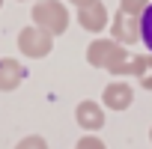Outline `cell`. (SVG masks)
Returning <instances> with one entry per match:
<instances>
[{
  "label": "cell",
  "mask_w": 152,
  "mask_h": 149,
  "mask_svg": "<svg viewBox=\"0 0 152 149\" xmlns=\"http://www.w3.org/2000/svg\"><path fill=\"white\" fill-rule=\"evenodd\" d=\"M140 42L152 54V3H146V9L140 12Z\"/></svg>",
  "instance_id": "30bf717a"
},
{
  "label": "cell",
  "mask_w": 152,
  "mask_h": 149,
  "mask_svg": "<svg viewBox=\"0 0 152 149\" xmlns=\"http://www.w3.org/2000/svg\"><path fill=\"white\" fill-rule=\"evenodd\" d=\"M149 143H152V128H149Z\"/></svg>",
  "instance_id": "9a60e30c"
},
{
  "label": "cell",
  "mask_w": 152,
  "mask_h": 149,
  "mask_svg": "<svg viewBox=\"0 0 152 149\" xmlns=\"http://www.w3.org/2000/svg\"><path fill=\"white\" fill-rule=\"evenodd\" d=\"M78 24L87 33H102L107 27V6L102 0H93L87 6H78Z\"/></svg>",
  "instance_id": "52a82bcc"
},
{
  "label": "cell",
  "mask_w": 152,
  "mask_h": 149,
  "mask_svg": "<svg viewBox=\"0 0 152 149\" xmlns=\"http://www.w3.org/2000/svg\"><path fill=\"white\" fill-rule=\"evenodd\" d=\"M0 6H3V0H0Z\"/></svg>",
  "instance_id": "e0dca14e"
},
{
  "label": "cell",
  "mask_w": 152,
  "mask_h": 149,
  "mask_svg": "<svg viewBox=\"0 0 152 149\" xmlns=\"http://www.w3.org/2000/svg\"><path fill=\"white\" fill-rule=\"evenodd\" d=\"M18 3H27V0H18Z\"/></svg>",
  "instance_id": "2e32d148"
},
{
  "label": "cell",
  "mask_w": 152,
  "mask_h": 149,
  "mask_svg": "<svg viewBox=\"0 0 152 149\" xmlns=\"http://www.w3.org/2000/svg\"><path fill=\"white\" fill-rule=\"evenodd\" d=\"M18 51H21L24 57H30V60H45V57L54 51V36H51L48 30L30 24V27H24V30L18 33Z\"/></svg>",
  "instance_id": "3957f363"
},
{
  "label": "cell",
  "mask_w": 152,
  "mask_h": 149,
  "mask_svg": "<svg viewBox=\"0 0 152 149\" xmlns=\"http://www.w3.org/2000/svg\"><path fill=\"white\" fill-rule=\"evenodd\" d=\"M146 3H149V0H119V9L128 12V15H140L146 9Z\"/></svg>",
  "instance_id": "4fadbf2b"
},
{
  "label": "cell",
  "mask_w": 152,
  "mask_h": 149,
  "mask_svg": "<svg viewBox=\"0 0 152 149\" xmlns=\"http://www.w3.org/2000/svg\"><path fill=\"white\" fill-rule=\"evenodd\" d=\"M116 78H125V74H134V78L140 81V87L143 90H152V54L149 57H143V54H128V60L113 72Z\"/></svg>",
  "instance_id": "5b68a950"
},
{
  "label": "cell",
  "mask_w": 152,
  "mask_h": 149,
  "mask_svg": "<svg viewBox=\"0 0 152 149\" xmlns=\"http://www.w3.org/2000/svg\"><path fill=\"white\" fill-rule=\"evenodd\" d=\"M27 78V69L21 60H12V57H0V93H12L24 84Z\"/></svg>",
  "instance_id": "9c48e42d"
},
{
  "label": "cell",
  "mask_w": 152,
  "mask_h": 149,
  "mask_svg": "<svg viewBox=\"0 0 152 149\" xmlns=\"http://www.w3.org/2000/svg\"><path fill=\"white\" fill-rule=\"evenodd\" d=\"M15 149H48V140L42 134H27L15 143Z\"/></svg>",
  "instance_id": "8fae6325"
},
{
  "label": "cell",
  "mask_w": 152,
  "mask_h": 149,
  "mask_svg": "<svg viewBox=\"0 0 152 149\" xmlns=\"http://www.w3.org/2000/svg\"><path fill=\"white\" fill-rule=\"evenodd\" d=\"M30 18H33L36 27L48 30L54 39L63 36V33L69 30V21H72L66 3H60V0H36V6L30 9Z\"/></svg>",
  "instance_id": "6da1fadb"
},
{
  "label": "cell",
  "mask_w": 152,
  "mask_h": 149,
  "mask_svg": "<svg viewBox=\"0 0 152 149\" xmlns=\"http://www.w3.org/2000/svg\"><path fill=\"white\" fill-rule=\"evenodd\" d=\"M128 60V48L119 45L116 39H93L87 48V63L93 69H104V72H116L122 63Z\"/></svg>",
  "instance_id": "7a4b0ae2"
},
{
  "label": "cell",
  "mask_w": 152,
  "mask_h": 149,
  "mask_svg": "<svg viewBox=\"0 0 152 149\" xmlns=\"http://www.w3.org/2000/svg\"><path fill=\"white\" fill-rule=\"evenodd\" d=\"M75 122H78L84 131H99V128H104V107L99 104V102H90V99H84L78 107H75Z\"/></svg>",
  "instance_id": "ba28073f"
},
{
  "label": "cell",
  "mask_w": 152,
  "mask_h": 149,
  "mask_svg": "<svg viewBox=\"0 0 152 149\" xmlns=\"http://www.w3.org/2000/svg\"><path fill=\"white\" fill-rule=\"evenodd\" d=\"M75 149H107V146H104V140H102V137H96V134L90 131V134H84L78 143H75Z\"/></svg>",
  "instance_id": "7c38bea8"
},
{
  "label": "cell",
  "mask_w": 152,
  "mask_h": 149,
  "mask_svg": "<svg viewBox=\"0 0 152 149\" xmlns=\"http://www.w3.org/2000/svg\"><path fill=\"white\" fill-rule=\"evenodd\" d=\"M110 39H116L119 45H137L140 42V15H128L119 9L110 21Z\"/></svg>",
  "instance_id": "277c9868"
},
{
  "label": "cell",
  "mask_w": 152,
  "mask_h": 149,
  "mask_svg": "<svg viewBox=\"0 0 152 149\" xmlns=\"http://www.w3.org/2000/svg\"><path fill=\"white\" fill-rule=\"evenodd\" d=\"M72 6H87V3H93V0H69Z\"/></svg>",
  "instance_id": "5bb4252c"
},
{
  "label": "cell",
  "mask_w": 152,
  "mask_h": 149,
  "mask_svg": "<svg viewBox=\"0 0 152 149\" xmlns=\"http://www.w3.org/2000/svg\"><path fill=\"white\" fill-rule=\"evenodd\" d=\"M131 102H134V90L125 81H113L102 93V107H107V110H128Z\"/></svg>",
  "instance_id": "8992f818"
}]
</instances>
